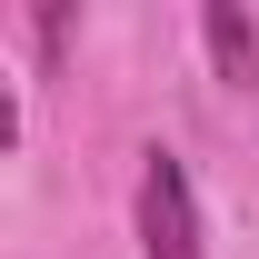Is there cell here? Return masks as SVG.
<instances>
[{
    "instance_id": "1",
    "label": "cell",
    "mask_w": 259,
    "mask_h": 259,
    "mask_svg": "<svg viewBox=\"0 0 259 259\" xmlns=\"http://www.w3.org/2000/svg\"><path fill=\"white\" fill-rule=\"evenodd\" d=\"M140 249H150V259H199L190 169L169 160V150H150V169H140Z\"/></svg>"
},
{
    "instance_id": "2",
    "label": "cell",
    "mask_w": 259,
    "mask_h": 259,
    "mask_svg": "<svg viewBox=\"0 0 259 259\" xmlns=\"http://www.w3.org/2000/svg\"><path fill=\"white\" fill-rule=\"evenodd\" d=\"M199 30H209V60H220V80H239V90H249V80H259V30H249V10L209 0V10H199Z\"/></svg>"
}]
</instances>
